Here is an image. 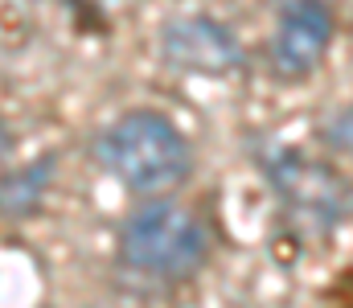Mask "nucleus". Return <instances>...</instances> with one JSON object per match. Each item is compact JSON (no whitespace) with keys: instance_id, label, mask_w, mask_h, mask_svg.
I'll list each match as a JSON object with an SVG mask.
<instances>
[{"instance_id":"nucleus-1","label":"nucleus","mask_w":353,"mask_h":308,"mask_svg":"<svg viewBox=\"0 0 353 308\" xmlns=\"http://www.w3.org/2000/svg\"><path fill=\"white\" fill-rule=\"evenodd\" d=\"M99 165L132 194L157 198L176 189L193 169V148L161 111L119 115L94 144Z\"/></svg>"},{"instance_id":"nucleus-2","label":"nucleus","mask_w":353,"mask_h":308,"mask_svg":"<svg viewBox=\"0 0 353 308\" xmlns=\"http://www.w3.org/2000/svg\"><path fill=\"white\" fill-rule=\"evenodd\" d=\"M210 255V234L201 218L181 202L140 205L119 230V259L136 276L176 284L189 280Z\"/></svg>"},{"instance_id":"nucleus-3","label":"nucleus","mask_w":353,"mask_h":308,"mask_svg":"<svg viewBox=\"0 0 353 308\" xmlns=\"http://www.w3.org/2000/svg\"><path fill=\"white\" fill-rule=\"evenodd\" d=\"M275 189L283 205L300 218V222H312V226H333L345 218V181L316 165V161H304L300 152H279L271 165H267Z\"/></svg>"},{"instance_id":"nucleus-4","label":"nucleus","mask_w":353,"mask_h":308,"mask_svg":"<svg viewBox=\"0 0 353 308\" xmlns=\"http://www.w3.org/2000/svg\"><path fill=\"white\" fill-rule=\"evenodd\" d=\"M329 41H333V12L321 0L292 4V8H283V21L275 29L271 66L283 79H304V74L316 70V62L325 58Z\"/></svg>"},{"instance_id":"nucleus-5","label":"nucleus","mask_w":353,"mask_h":308,"mask_svg":"<svg viewBox=\"0 0 353 308\" xmlns=\"http://www.w3.org/2000/svg\"><path fill=\"white\" fill-rule=\"evenodd\" d=\"M165 54H169L173 66L197 70V74H226L243 58L234 33L226 25H218L214 17H181V21H169V29H165Z\"/></svg>"},{"instance_id":"nucleus-6","label":"nucleus","mask_w":353,"mask_h":308,"mask_svg":"<svg viewBox=\"0 0 353 308\" xmlns=\"http://www.w3.org/2000/svg\"><path fill=\"white\" fill-rule=\"evenodd\" d=\"M50 177H54V156L0 177V214H8V218L33 214L37 202H41V194H46V185H50Z\"/></svg>"},{"instance_id":"nucleus-7","label":"nucleus","mask_w":353,"mask_h":308,"mask_svg":"<svg viewBox=\"0 0 353 308\" xmlns=\"http://www.w3.org/2000/svg\"><path fill=\"white\" fill-rule=\"evenodd\" d=\"M12 152V136L4 132V123H0V165H4V156Z\"/></svg>"}]
</instances>
